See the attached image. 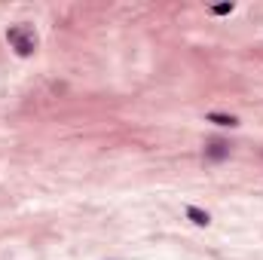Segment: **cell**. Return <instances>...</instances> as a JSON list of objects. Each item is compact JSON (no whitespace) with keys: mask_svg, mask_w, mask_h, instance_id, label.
<instances>
[{"mask_svg":"<svg viewBox=\"0 0 263 260\" xmlns=\"http://www.w3.org/2000/svg\"><path fill=\"white\" fill-rule=\"evenodd\" d=\"M6 40H9V46H12L18 55H31V52H34V46H37L34 31H31V28H25V25L9 28V31H6Z\"/></svg>","mask_w":263,"mask_h":260,"instance_id":"cell-1","label":"cell"},{"mask_svg":"<svg viewBox=\"0 0 263 260\" xmlns=\"http://www.w3.org/2000/svg\"><path fill=\"white\" fill-rule=\"evenodd\" d=\"M205 156L214 159V162H217V159H227V156H230V144H223V141H211V144L205 147Z\"/></svg>","mask_w":263,"mask_h":260,"instance_id":"cell-2","label":"cell"},{"mask_svg":"<svg viewBox=\"0 0 263 260\" xmlns=\"http://www.w3.org/2000/svg\"><path fill=\"white\" fill-rule=\"evenodd\" d=\"M187 217H190L196 227H208V224H211L208 211H202V208H196V205H187Z\"/></svg>","mask_w":263,"mask_h":260,"instance_id":"cell-3","label":"cell"},{"mask_svg":"<svg viewBox=\"0 0 263 260\" xmlns=\"http://www.w3.org/2000/svg\"><path fill=\"white\" fill-rule=\"evenodd\" d=\"M208 123H214V126H239V120L233 117V114H208Z\"/></svg>","mask_w":263,"mask_h":260,"instance_id":"cell-4","label":"cell"},{"mask_svg":"<svg viewBox=\"0 0 263 260\" xmlns=\"http://www.w3.org/2000/svg\"><path fill=\"white\" fill-rule=\"evenodd\" d=\"M233 9H236L233 3H217V6H211V12H214V15H230Z\"/></svg>","mask_w":263,"mask_h":260,"instance_id":"cell-5","label":"cell"}]
</instances>
